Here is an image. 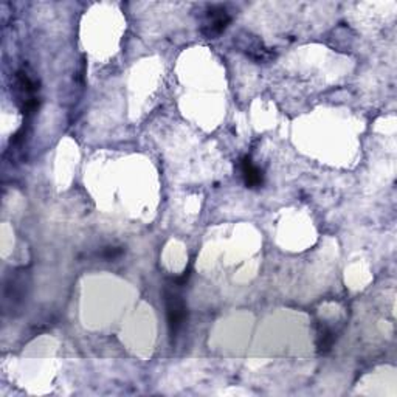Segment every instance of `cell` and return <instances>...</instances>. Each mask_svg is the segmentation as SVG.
Segmentation results:
<instances>
[{"mask_svg":"<svg viewBox=\"0 0 397 397\" xmlns=\"http://www.w3.org/2000/svg\"><path fill=\"white\" fill-rule=\"evenodd\" d=\"M165 304H167V318H168V329L171 339L180 333V329L185 324L188 318L187 304L179 295L174 292L165 293Z\"/></svg>","mask_w":397,"mask_h":397,"instance_id":"obj_1","label":"cell"},{"mask_svg":"<svg viewBox=\"0 0 397 397\" xmlns=\"http://www.w3.org/2000/svg\"><path fill=\"white\" fill-rule=\"evenodd\" d=\"M16 91H17V98L22 103V109L23 112H29L36 110L38 108V98H36V82H34L32 78H29L28 73L25 70H21V72L16 73Z\"/></svg>","mask_w":397,"mask_h":397,"instance_id":"obj_2","label":"cell"},{"mask_svg":"<svg viewBox=\"0 0 397 397\" xmlns=\"http://www.w3.org/2000/svg\"><path fill=\"white\" fill-rule=\"evenodd\" d=\"M230 22H231V17L228 14V11L225 10V7H221V5H213V7L206 10L202 33L208 39H215L219 36V34H222L225 32V28L228 27Z\"/></svg>","mask_w":397,"mask_h":397,"instance_id":"obj_3","label":"cell"},{"mask_svg":"<svg viewBox=\"0 0 397 397\" xmlns=\"http://www.w3.org/2000/svg\"><path fill=\"white\" fill-rule=\"evenodd\" d=\"M241 173L248 188H256L263 185L264 182L263 171L252 162L250 157H244L241 160Z\"/></svg>","mask_w":397,"mask_h":397,"instance_id":"obj_4","label":"cell"},{"mask_svg":"<svg viewBox=\"0 0 397 397\" xmlns=\"http://www.w3.org/2000/svg\"><path fill=\"white\" fill-rule=\"evenodd\" d=\"M334 340H335V337H334V333L330 329H324L322 334L318 335V351L320 352H328L330 346L334 345Z\"/></svg>","mask_w":397,"mask_h":397,"instance_id":"obj_5","label":"cell"},{"mask_svg":"<svg viewBox=\"0 0 397 397\" xmlns=\"http://www.w3.org/2000/svg\"><path fill=\"white\" fill-rule=\"evenodd\" d=\"M121 253L123 248L120 247H106L101 253V258H104L106 261H114L118 256H121Z\"/></svg>","mask_w":397,"mask_h":397,"instance_id":"obj_6","label":"cell"}]
</instances>
